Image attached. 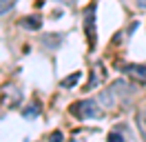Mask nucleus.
<instances>
[{
    "mask_svg": "<svg viewBox=\"0 0 146 142\" xmlns=\"http://www.w3.org/2000/svg\"><path fill=\"white\" fill-rule=\"evenodd\" d=\"M71 113L78 120H89V118H100V109L95 104V100H78L71 104Z\"/></svg>",
    "mask_w": 146,
    "mask_h": 142,
    "instance_id": "1",
    "label": "nucleus"
},
{
    "mask_svg": "<svg viewBox=\"0 0 146 142\" xmlns=\"http://www.w3.org/2000/svg\"><path fill=\"white\" fill-rule=\"evenodd\" d=\"M84 33H86L89 47L93 49L95 42H98V36H95V2H91L84 11Z\"/></svg>",
    "mask_w": 146,
    "mask_h": 142,
    "instance_id": "2",
    "label": "nucleus"
},
{
    "mask_svg": "<svg viewBox=\"0 0 146 142\" xmlns=\"http://www.w3.org/2000/svg\"><path fill=\"white\" fill-rule=\"evenodd\" d=\"M126 76L131 80H135L137 84H146V64H137V62H131L124 67Z\"/></svg>",
    "mask_w": 146,
    "mask_h": 142,
    "instance_id": "3",
    "label": "nucleus"
},
{
    "mask_svg": "<svg viewBox=\"0 0 146 142\" xmlns=\"http://www.w3.org/2000/svg\"><path fill=\"white\" fill-rule=\"evenodd\" d=\"M20 27L31 29V31H38V29L42 27V18H40V16H27V18L20 20Z\"/></svg>",
    "mask_w": 146,
    "mask_h": 142,
    "instance_id": "4",
    "label": "nucleus"
},
{
    "mask_svg": "<svg viewBox=\"0 0 146 142\" xmlns=\"http://www.w3.org/2000/svg\"><path fill=\"white\" fill-rule=\"evenodd\" d=\"M80 78H82V73H80V71H75V73H71V76H66V78H62V82H60V87H62V89H71V87H75V84L80 82Z\"/></svg>",
    "mask_w": 146,
    "mask_h": 142,
    "instance_id": "5",
    "label": "nucleus"
},
{
    "mask_svg": "<svg viewBox=\"0 0 146 142\" xmlns=\"http://www.w3.org/2000/svg\"><path fill=\"white\" fill-rule=\"evenodd\" d=\"M100 102L104 107H109V109H113L115 107V98H113V89H109V91H102L100 93Z\"/></svg>",
    "mask_w": 146,
    "mask_h": 142,
    "instance_id": "6",
    "label": "nucleus"
},
{
    "mask_svg": "<svg viewBox=\"0 0 146 142\" xmlns=\"http://www.w3.org/2000/svg\"><path fill=\"white\" fill-rule=\"evenodd\" d=\"M40 111H42V109H40V102H31L29 107L22 109V115H25V118H36V115H40Z\"/></svg>",
    "mask_w": 146,
    "mask_h": 142,
    "instance_id": "7",
    "label": "nucleus"
},
{
    "mask_svg": "<svg viewBox=\"0 0 146 142\" xmlns=\"http://www.w3.org/2000/svg\"><path fill=\"white\" fill-rule=\"evenodd\" d=\"M100 80H102V64L98 62V64H95V73H93V78L89 80V84H86V89H89V91H91V89H95V87H98V82H100Z\"/></svg>",
    "mask_w": 146,
    "mask_h": 142,
    "instance_id": "8",
    "label": "nucleus"
},
{
    "mask_svg": "<svg viewBox=\"0 0 146 142\" xmlns=\"http://www.w3.org/2000/svg\"><path fill=\"white\" fill-rule=\"evenodd\" d=\"M137 127H139V133L146 140V111H137Z\"/></svg>",
    "mask_w": 146,
    "mask_h": 142,
    "instance_id": "9",
    "label": "nucleus"
},
{
    "mask_svg": "<svg viewBox=\"0 0 146 142\" xmlns=\"http://www.w3.org/2000/svg\"><path fill=\"white\" fill-rule=\"evenodd\" d=\"M13 5H16V0H0V16H2V13H7Z\"/></svg>",
    "mask_w": 146,
    "mask_h": 142,
    "instance_id": "10",
    "label": "nucleus"
},
{
    "mask_svg": "<svg viewBox=\"0 0 146 142\" xmlns=\"http://www.w3.org/2000/svg\"><path fill=\"white\" fill-rule=\"evenodd\" d=\"M106 142H126V140H124V138H122L117 131H111L109 135H106Z\"/></svg>",
    "mask_w": 146,
    "mask_h": 142,
    "instance_id": "11",
    "label": "nucleus"
},
{
    "mask_svg": "<svg viewBox=\"0 0 146 142\" xmlns=\"http://www.w3.org/2000/svg\"><path fill=\"white\" fill-rule=\"evenodd\" d=\"M62 131H53L51 133V135H49V142H62Z\"/></svg>",
    "mask_w": 146,
    "mask_h": 142,
    "instance_id": "12",
    "label": "nucleus"
},
{
    "mask_svg": "<svg viewBox=\"0 0 146 142\" xmlns=\"http://www.w3.org/2000/svg\"><path fill=\"white\" fill-rule=\"evenodd\" d=\"M137 7H139V9H146V0H137Z\"/></svg>",
    "mask_w": 146,
    "mask_h": 142,
    "instance_id": "13",
    "label": "nucleus"
},
{
    "mask_svg": "<svg viewBox=\"0 0 146 142\" xmlns=\"http://www.w3.org/2000/svg\"><path fill=\"white\" fill-rule=\"evenodd\" d=\"M58 2H62V5H75V0H58Z\"/></svg>",
    "mask_w": 146,
    "mask_h": 142,
    "instance_id": "14",
    "label": "nucleus"
}]
</instances>
